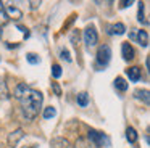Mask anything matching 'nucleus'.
I'll list each match as a JSON object with an SVG mask.
<instances>
[{"mask_svg":"<svg viewBox=\"0 0 150 148\" xmlns=\"http://www.w3.org/2000/svg\"><path fill=\"white\" fill-rule=\"evenodd\" d=\"M42 101H44V95L36 89H28L26 93L20 98V103H21V113L23 116L28 119V121H33L37 114H39V109L42 106Z\"/></svg>","mask_w":150,"mask_h":148,"instance_id":"1","label":"nucleus"},{"mask_svg":"<svg viewBox=\"0 0 150 148\" xmlns=\"http://www.w3.org/2000/svg\"><path fill=\"white\" fill-rule=\"evenodd\" d=\"M87 140L94 145L95 148H100V147H110V138L103 134V132H98L95 129H89L87 132Z\"/></svg>","mask_w":150,"mask_h":148,"instance_id":"2","label":"nucleus"},{"mask_svg":"<svg viewBox=\"0 0 150 148\" xmlns=\"http://www.w3.org/2000/svg\"><path fill=\"white\" fill-rule=\"evenodd\" d=\"M95 56H97L95 61H97L98 68H107L108 63H110V60H111V48H110V45H100Z\"/></svg>","mask_w":150,"mask_h":148,"instance_id":"3","label":"nucleus"},{"mask_svg":"<svg viewBox=\"0 0 150 148\" xmlns=\"http://www.w3.org/2000/svg\"><path fill=\"white\" fill-rule=\"evenodd\" d=\"M129 40H134L140 45V47H149V32L142 31V29H132L129 32Z\"/></svg>","mask_w":150,"mask_h":148,"instance_id":"4","label":"nucleus"},{"mask_svg":"<svg viewBox=\"0 0 150 148\" xmlns=\"http://www.w3.org/2000/svg\"><path fill=\"white\" fill-rule=\"evenodd\" d=\"M97 42H98V34H97V31H95V26L94 24L87 26V27L84 29V44H86V47L92 48V47L97 45Z\"/></svg>","mask_w":150,"mask_h":148,"instance_id":"5","label":"nucleus"},{"mask_svg":"<svg viewBox=\"0 0 150 148\" xmlns=\"http://www.w3.org/2000/svg\"><path fill=\"white\" fill-rule=\"evenodd\" d=\"M23 138H24V130L23 129H16V130H13L10 135H8L7 143H8L10 148H15L18 143H20V140H23Z\"/></svg>","mask_w":150,"mask_h":148,"instance_id":"6","label":"nucleus"},{"mask_svg":"<svg viewBox=\"0 0 150 148\" xmlns=\"http://www.w3.org/2000/svg\"><path fill=\"white\" fill-rule=\"evenodd\" d=\"M105 31L108 35H123L126 32V26L123 23H115V24H107Z\"/></svg>","mask_w":150,"mask_h":148,"instance_id":"7","label":"nucleus"},{"mask_svg":"<svg viewBox=\"0 0 150 148\" xmlns=\"http://www.w3.org/2000/svg\"><path fill=\"white\" fill-rule=\"evenodd\" d=\"M121 55H123V60L124 61H131V60H134V48H132V45L129 44V42H123L121 44Z\"/></svg>","mask_w":150,"mask_h":148,"instance_id":"8","label":"nucleus"},{"mask_svg":"<svg viewBox=\"0 0 150 148\" xmlns=\"http://www.w3.org/2000/svg\"><path fill=\"white\" fill-rule=\"evenodd\" d=\"M5 13H7L8 19H21L23 18V11H21L20 8H16V6L10 5V6H5Z\"/></svg>","mask_w":150,"mask_h":148,"instance_id":"9","label":"nucleus"},{"mask_svg":"<svg viewBox=\"0 0 150 148\" xmlns=\"http://www.w3.org/2000/svg\"><path fill=\"white\" fill-rule=\"evenodd\" d=\"M126 76L129 77V80H132V82H137V80L140 79V68L137 66H131L126 69Z\"/></svg>","mask_w":150,"mask_h":148,"instance_id":"10","label":"nucleus"},{"mask_svg":"<svg viewBox=\"0 0 150 148\" xmlns=\"http://www.w3.org/2000/svg\"><path fill=\"white\" fill-rule=\"evenodd\" d=\"M134 97H136L137 100H142L144 105L149 106V103H150V97H149V90H147V89H144V90L137 89L136 92H134Z\"/></svg>","mask_w":150,"mask_h":148,"instance_id":"11","label":"nucleus"},{"mask_svg":"<svg viewBox=\"0 0 150 148\" xmlns=\"http://www.w3.org/2000/svg\"><path fill=\"white\" fill-rule=\"evenodd\" d=\"M52 148H73V147L66 138L58 137V138H53L52 140Z\"/></svg>","mask_w":150,"mask_h":148,"instance_id":"12","label":"nucleus"},{"mask_svg":"<svg viewBox=\"0 0 150 148\" xmlns=\"http://www.w3.org/2000/svg\"><path fill=\"white\" fill-rule=\"evenodd\" d=\"M73 148H95V147L86 137H79L78 140H76V143H74V147H73Z\"/></svg>","mask_w":150,"mask_h":148,"instance_id":"13","label":"nucleus"},{"mask_svg":"<svg viewBox=\"0 0 150 148\" xmlns=\"http://www.w3.org/2000/svg\"><path fill=\"white\" fill-rule=\"evenodd\" d=\"M137 138H139V135H137L136 129H134V127H127L126 129V140L129 142V143H136Z\"/></svg>","mask_w":150,"mask_h":148,"instance_id":"14","label":"nucleus"},{"mask_svg":"<svg viewBox=\"0 0 150 148\" xmlns=\"http://www.w3.org/2000/svg\"><path fill=\"white\" fill-rule=\"evenodd\" d=\"M76 101H78V105L79 106H87L89 105V93L87 92H81V93H78V97H76Z\"/></svg>","mask_w":150,"mask_h":148,"instance_id":"15","label":"nucleus"},{"mask_svg":"<svg viewBox=\"0 0 150 148\" xmlns=\"http://www.w3.org/2000/svg\"><path fill=\"white\" fill-rule=\"evenodd\" d=\"M115 89L120 90V92H126L127 90V82L123 79V77H116V79H115Z\"/></svg>","mask_w":150,"mask_h":148,"instance_id":"16","label":"nucleus"},{"mask_svg":"<svg viewBox=\"0 0 150 148\" xmlns=\"http://www.w3.org/2000/svg\"><path fill=\"white\" fill-rule=\"evenodd\" d=\"M29 89V85H26V84H18L16 85V89H15V98H18L20 100L21 97L26 93V90Z\"/></svg>","mask_w":150,"mask_h":148,"instance_id":"17","label":"nucleus"},{"mask_svg":"<svg viewBox=\"0 0 150 148\" xmlns=\"http://www.w3.org/2000/svg\"><path fill=\"white\" fill-rule=\"evenodd\" d=\"M10 98V92L7 89V84L4 80H0V100H8Z\"/></svg>","mask_w":150,"mask_h":148,"instance_id":"18","label":"nucleus"},{"mask_svg":"<svg viewBox=\"0 0 150 148\" xmlns=\"http://www.w3.org/2000/svg\"><path fill=\"white\" fill-rule=\"evenodd\" d=\"M42 116H44V119H52L57 116V109L53 108V106H47V108H44Z\"/></svg>","mask_w":150,"mask_h":148,"instance_id":"19","label":"nucleus"},{"mask_svg":"<svg viewBox=\"0 0 150 148\" xmlns=\"http://www.w3.org/2000/svg\"><path fill=\"white\" fill-rule=\"evenodd\" d=\"M137 19H139V23H142V24H149V19L145 18V15H144V3H142V2L139 3V13H137Z\"/></svg>","mask_w":150,"mask_h":148,"instance_id":"20","label":"nucleus"},{"mask_svg":"<svg viewBox=\"0 0 150 148\" xmlns=\"http://www.w3.org/2000/svg\"><path fill=\"white\" fill-rule=\"evenodd\" d=\"M8 21H10V19H8L7 13H5V6H4V3L0 2V26L7 24Z\"/></svg>","mask_w":150,"mask_h":148,"instance_id":"21","label":"nucleus"},{"mask_svg":"<svg viewBox=\"0 0 150 148\" xmlns=\"http://www.w3.org/2000/svg\"><path fill=\"white\" fill-rule=\"evenodd\" d=\"M26 60H28V63H29V64H39L40 63L39 55H36V53H28L26 55Z\"/></svg>","mask_w":150,"mask_h":148,"instance_id":"22","label":"nucleus"},{"mask_svg":"<svg viewBox=\"0 0 150 148\" xmlns=\"http://www.w3.org/2000/svg\"><path fill=\"white\" fill-rule=\"evenodd\" d=\"M52 77L53 79H58V77H62V66L60 64H52Z\"/></svg>","mask_w":150,"mask_h":148,"instance_id":"23","label":"nucleus"},{"mask_svg":"<svg viewBox=\"0 0 150 148\" xmlns=\"http://www.w3.org/2000/svg\"><path fill=\"white\" fill-rule=\"evenodd\" d=\"M60 58L62 60H65V61H71V56H69V51L66 50V48H60Z\"/></svg>","mask_w":150,"mask_h":148,"instance_id":"24","label":"nucleus"},{"mask_svg":"<svg viewBox=\"0 0 150 148\" xmlns=\"http://www.w3.org/2000/svg\"><path fill=\"white\" fill-rule=\"evenodd\" d=\"M69 39H71V44L73 45H78V42H79V31H78V29H74V31L71 32V37H69Z\"/></svg>","mask_w":150,"mask_h":148,"instance_id":"25","label":"nucleus"},{"mask_svg":"<svg viewBox=\"0 0 150 148\" xmlns=\"http://www.w3.org/2000/svg\"><path fill=\"white\" fill-rule=\"evenodd\" d=\"M52 90L55 92V95H58V97L62 95V89H60V85L57 82H52Z\"/></svg>","mask_w":150,"mask_h":148,"instance_id":"26","label":"nucleus"},{"mask_svg":"<svg viewBox=\"0 0 150 148\" xmlns=\"http://www.w3.org/2000/svg\"><path fill=\"white\" fill-rule=\"evenodd\" d=\"M134 2H121V8H126V6H131Z\"/></svg>","mask_w":150,"mask_h":148,"instance_id":"27","label":"nucleus"},{"mask_svg":"<svg viewBox=\"0 0 150 148\" xmlns=\"http://www.w3.org/2000/svg\"><path fill=\"white\" fill-rule=\"evenodd\" d=\"M39 5H40V2H31V8H33V10H36Z\"/></svg>","mask_w":150,"mask_h":148,"instance_id":"28","label":"nucleus"},{"mask_svg":"<svg viewBox=\"0 0 150 148\" xmlns=\"http://www.w3.org/2000/svg\"><path fill=\"white\" fill-rule=\"evenodd\" d=\"M24 148H36V145H29V147H24Z\"/></svg>","mask_w":150,"mask_h":148,"instance_id":"29","label":"nucleus"},{"mask_svg":"<svg viewBox=\"0 0 150 148\" xmlns=\"http://www.w3.org/2000/svg\"><path fill=\"white\" fill-rule=\"evenodd\" d=\"M0 148H4V145H0Z\"/></svg>","mask_w":150,"mask_h":148,"instance_id":"30","label":"nucleus"},{"mask_svg":"<svg viewBox=\"0 0 150 148\" xmlns=\"http://www.w3.org/2000/svg\"><path fill=\"white\" fill-rule=\"evenodd\" d=\"M0 35H2V31H0Z\"/></svg>","mask_w":150,"mask_h":148,"instance_id":"31","label":"nucleus"}]
</instances>
